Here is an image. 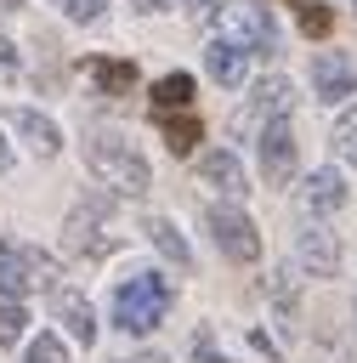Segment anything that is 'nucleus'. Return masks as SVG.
Instances as JSON below:
<instances>
[{"label": "nucleus", "instance_id": "f257e3e1", "mask_svg": "<svg viewBox=\"0 0 357 363\" xmlns=\"http://www.w3.org/2000/svg\"><path fill=\"white\" fill-rule=\"evenodd\" d=\"M176 306V289L164 272H130L119 289H113V323L125 335H153Z\"/></svg>", "mask_w": 357, "mask_h": 363}, {"label": "nucleus", "instance_id": "f03ea898", "mask_svg": "<svg viewBox=\"0 0 357 363\" xmlns=\"http://www.w3.org/2000/svg\"><path fill=\"white\" fill-rule=\"evenodd\" d=\"M85 164H91V176H102L108 187H119V193H130V199H142V193L153 187L147 159H142L125 136H113V130H91V136H85Z\"/></svg>", "mask_w": 357, "mask_h": 363}, {"label": "nucleus", "instance_id": "7ed1b4c3", "mask_svg": "<svg viewBox=\"0 0 357 363\" xmlns=\"http://www.w3.org/2000/svg\"><path fill=\"white\" fill-rule=\"evenodd\" d=\"M57 261L34 244H17V238H0V295L6 301H23L34 289H57Z\"/></svg>", "mask_w": 357, "mask_h": 363}, {"label": "nucleus", "instance_id": "20e7f679", "mask_svg": "<svg viewBox=\"0 0 357 363\" xmlns=\"http://www.w3.org/2000/svg\"><path fill=\"white\" fill-rule=\"evenodd\" d=\"M204 227H210V238H215V250L227 255V261H255L261 255V233H255V221L244 216V210H204Z\"/></svg>", "mask_w": 357, "mask_h": 363}, {"label": "nucleus", "instance_id": "39448f33", "mask_svg": "<svg viewBox=\"0 0 357 363\" xmlns=\"http://www.w3.org/2000/svg\"><path fill=\"white\" fill-rule=\"evenodd\" d=\"M108 210H113L108 199L79 204V210L62 221V250H68V255H102V250H113V238H102V233H96V221H102Z\"/></svg>", "mask_w": 357, "mask_h": 363}, {"label": "nucleus", "instance_id": "423d86ee", "mask_svg": "<svg viewBox=\"0 0 357 363\" xmlns=\"http://www.w3.org/2000/svg\"><path fill=\"white\" fill-rule=\"evenodd\" d=\"M295 267H306L312 278H334L340 272V238L323 221H306L300 238H295Z\"/></svg>", "mask_w": 357, "mask_h": 363}, {"label": "nucleus", "instance_id": "0eeeda50", "mask_svg": "<svg viewBox=\"0 0 357 363\" xmlns=\"http://www.w3.org/2000/svg\"><path fill=\"white\" fill-rule=\"evenodd\" d=\"M261 176H266V187H283L295 176V130H289V119L261 125Z\"/></svg>", "mask_w": 357, "mask_h": 363}, {"label": "nucleus", "instance_id": "6e6552de", "mask_svg": "<svg viewBox=\"0 0 357 363\" xmlns=\"http://www.w3.org/2000/svg\"><path fill=\"white\" fill-rule=\"evenodd\" d=\"M227 17H232V40L238 45H249V51H278V23H272V11L266 6H255V0H238V6H227Z\"/></svg>", "mask_w": 357, "mask_h": 363}, {"label": "nucleus", "instance_id": "1a4fd4ad", "mask_svg": "<svg viewBox=\"0 0 357 363\" xmlns=\"http://www.w3.org/2000/svg\"><path fill=\"white\" fill-rule=\"evenodd\" d=\"M312 91H317L323 102L351 96V91H357V57H346V51H317V57H312Z\"/></svg>", "mask_w": 357, "mask_h": 363}, {"label": "nucleus", "instance_id": "9d476101", "mask_svg": "<svg viewBox=\"0 0 357 363\" xmlns=\"http://www.w3.org/2000/svg\"><path fill=\"white\" fill-rule=\"evenodd\" d=\"M198 176H204V187H215V193H227V199H244V193H249V176H244L238 153H227V147L198 153Z\"/></svg>", "mask_w": 357, "mask_h": 363}, {"label": "nucleus", "instance_id": "9b49d317", "mask_svg": "<svg viewBox=\"0 0 357 363\" xmlns=\"http://www.w3.org/2000/svg\"><path fill=\"white\" fill-rule=\"evenodd\" d=\"M51 312H57V323H68V335L79 346L96 340V312H91V301L79 289H51Z\"/></svg>", "mask_w": 357, "mask_h": 363}, {"label": "nucleus", "instance_id": "f8f14e48", "mask_svg": "<svg viewBox=\"0 0 357 363\" xmlns=\"http://www.w3.org/2000/svg\"><path fill=\"white\" fill-rule=\"evenodd\" d=\"M244 57H249V45H238L232 34H221V40L204 45V68H210L215 85H244Z\"/></svg>", "mask_w": 357, "mask_h": 363}, {"label": "nucleus", "instance_id": "ddd939ff", "mask_svg": "<svg viewBox=\"0 0 357 363\" xmlns=\"http://www.w3.org/2000/svg\"><path fill=\"white\" fill-rule=\"evenodd\" d=\"M11 130H17V136L40 153V159H51V153L62 147V130H57L45 113H34V108H11Z\"/></svg>", "mask_w": 357, "mask_h": 363}, {"label": "nucleus", "instance_id": "4468645a", "mask_svg": "<svg viewBox=\"0 0 357 363\" xmlns=\"http://www.w3.org/2000/svg\"><path fill=\"white\" fill-rule=\"evenodd\" d=\"M295 108V85L289 79H261L255 85V102H249V119L255 125H272V119H283Z\"/></svg>", "mask_w": 357, "mask_h": 363}, {"label": "nucleus", "instance_id": "2eb2a0df", "mask_svg": "<svg viewBox=\"0 0 357 363\" xmlns=\"http://www.w3.org/2000/svg\"><path fill=\"white\" fill-rule=\"evenodd\" d=\"M300 199H306V210H340V204H346V182H340V170H312L306 187H300Z\"/></svg>", "mask_w": 357, "mask_h": 363}, {"label": "nucleus", "instance_id": "dca6fc26", "mask_svg": "<svg viewBox=\"0 0 357 363\" xmlns=\"http://www.w3.org/2000/svg\"><path fill=\"white\" fill-rule=\"evenodd\" d=\"M91 79H96V91H102V96H125V91L136 85V62L96 57V62H91Z\"/></svg>", "mask_w": 357, "mask_h": 363}, {"label": "nucleus", "instance_id": "f3484780", "mask_svg": "<svg viewBox=\"0 0 357 363\" xmlns=\"http://www.w3.org/2000/svg\"><path fill=\"white\" fill-rule=\"evenodd\" d=\"M147 238H153V244H159V255H170V261H176L181 272L193 267V250H187V238L176 233V221H164V216H153V221H147Z\"/></svg>", "mask_w": 357, "mask_h": 363}, {"label": "nucleus", "instance_id": "a211bd4d", "mask_svg": "<svg viewBox=\"0 0 357 363\" xmlns=\"http://www.w3.org/2000/svg\"><path fill=\"white\" fill-rule=\"evenodd\" d=\"M193 102V74H164L153 85V113H170V108H187Z\"/></svg>", "mask_w": 357, "mask_h": 363}, {"label": "nucleus", "instance_id": "6ab92c4d", "mask_svg": "<svg viewBox=\"0 0 357 363\" xmlns=\"http://www.w3.org/2000/svg\"><path fill=\"white\" fill-rule=\"evenodd\" d=\"M159 125H164V147H170L176 159L198 147V119H187V113H181V119H170V113H159Z\"/></svg>", "mask_w": 357, "mask_h": 363}, {"label": "nucleus", "instance_id": "aec40b11", "mask_svg": "<svg viewBox=\"0 0 357 363\" xmlns=\"http://www.w3.org/2000/svg\"><path fill=\"white\" fill-rule=\"evenodd\" d=\"M266 289H272V301H278V312H283V329H300V323H295V272H289V267H278Z\"/></svg>", "mask_w": 357, "mask_h": 363}, {"label": "nucleus", "instance_id": "412c9836", "mask_svg": "<svg viewBox=\"0 0 357 363\" xmlns=\"http://www.w3.org/2000/svg\"><path fill=\"white\" fill-rule=\"evenodd\" d=\"M23 329H28L23 301H6V306H0V346H17V340H23Z\"/></svg>", "mask_w": 357, "mask_h": 363}, {"label": "nucleus", "instance_id": "4be33fe9", "mask_svg": "<svg viewBox=\"0 0 357 363\" xmlns=\"http://www.w3.org/2000/svg\"><path fill=\"white\" fill-rule=\"evenodd\" d=\"M334 153H340V159H351V164H357V108H351V113H340V119H334Z\"/></svg>", "mask_w": 357, "mask_h": 363}, {"label": "nucleus", "instance_id": "5701e85b", "mask_svg": "<svg viewBox=\"0 0 357 363\" xmlns=\"http://www.w3.org/2000/svg\"><path fill=\"white\" fill-rule=\"evenodd\" d=\"M312 363H351V352H346L340 335H317L312 340Z\"/></svg>", "mask_w": 357, "mask_h": 363}, {"label": "nucleus", "instance_id": "b1692460", "mask_svg": "<svg viewBox=\"0 0 357 363\" xmlns=\"http://www.w3.org/2000/svg\"><path fill=\"white\" fill-rule=\"evenodd\" d=\"M23 363H68V352H62V340L57 335H40L34 346H28V357Z\"/></svg>", "mask_w": 357, "mask_h": 363}, {"label": "nucleus", "instance_id": "393cba45", "mask_svg": "<svg viewBox=\"0 0 357 363\" xmlns=\"http://www.w3.org/2000/svg\"><path fill=\"white\" fill-rule=\"evenodd\" d=\"M300 28H306V34H329V28H334V11L306 0V6H300Z\"/></svg>", "mask_w": 357, "mask_h": 363}, {"label": "nucleus", "instance_id": "a878e982", "mask_svg": "<svg viewBox=\"0 0 357 363\" xmlns=\"http://www.w3.org/2000/svg\"><path fill=\"white\" fill-rule=\"evenodd\" d=\"M221 6H227V0H187V17H193L198 28H210V23L221 17Z\"/></svg>", "mask_w": 357, "mask_h": 363}, {"label": "nucleus", "instance_id": "bb28decb", "mask_svg": "<svg viewBox=\"0 0 357 363\" xmlns=\"http://www.w3.org/2000/svg\"><path fill=\"white\" fill-rule=\"evenodd\" d=\"M57 6H62L74 23H96V17H102V0H57Z\"/></svg>", "mask_w": 357, "mask_h": 363}, {"label": "nucleus", "instance_id": "cd10ccee", "mask_svg": "<svg viewBox=\"0 0 357 363\" xmlns=\"http://www.w3.org/2000/svg\"><path fill=\"white\" fill-rule=\"evenodd\" d=\"M193 357H198V363H227V357H221V352H215V340H210V335H204V329H198V335H193Z\"/></svg>", "mask_w": 357, "mask_h": 363}, {"label": "nucleus", "instance_id": "c85d7f7f", "mask_svg": "<svg viewBox=\"0 0 357 363\" xmlns=\"http://www.w3.org/2000/svg\"><path fill=\"white\" fill-rule=\"evenodd\" d=\"M249 346H255V352H261V357H266V363H278V346H272V340H266V329H249Z\"/></svg>", "mask_w": 357, "mask_h": 363}, {"label": "nucleus", "instance_id": "c756f323", "mask_svg": "<svg viewBox=\"0 0 357 363\" xmlns=\"http://www.w3.org/2000/svg\"><path fill=\"white\" fill-rule=\"evenodd\" d=\"M130 6H136V11H147V17H153V11H170V0H130Z\"/></svg>", "mask_w": 357, "mask_h": 363}, {"label": "nucleus", "instance_id": "7c9ffc66", "mask_svg": "<svg viewBox=\"0 0 357 363\" xmlns=\"http://www.w3.org/2000/svg\"><path fill=\"white\" fill-rule=\"evenodd\" d=\"M125 363H170L164 352H136V357H125Z\"/></svg>", "mask_w": 357, "mask_h": 363}, {"label": "nucleus", "instance_id": "2f4dec72", "mask_svg": "<svg viewBox=\"0 0 357 363\" xmlns=\"http://www.w3.org/2000/svg\"><path fill=\"white\" fill-rule=\"evenodd\" d=\"M11 170V147H6V136H0V176Z\"/></svg>", "mask_w": 357, "mask_h": 363}, {"label": "nucleus", "instance_id": "473e14b6", "mask_svg": "<svg viewBox=\"0 0 357 363\" xmlns=\"http://www.w3.org/2000/svg\"><path fill=\"white\" fill-rule=\"evenodd\" d=\"M0 62H6V68H11V62H17V51H11V45H6V40H0Z\"/></svg>", "mask_w": 357, "mask_h": 363}, {"label": "nucleus", "instance_id": "72a5a7b5", "mask_svg": "<svg viewBox=\"0 0 357 363\" xmlns=\"http://www.w3.org/2000/svg\"><path fill=\"white\" fill-rule=\"evenodd\" d=\"M351 6H357V0H351Z\"/></svg>", "mask_w": 357, "mask_h": 363}]
</instances>
